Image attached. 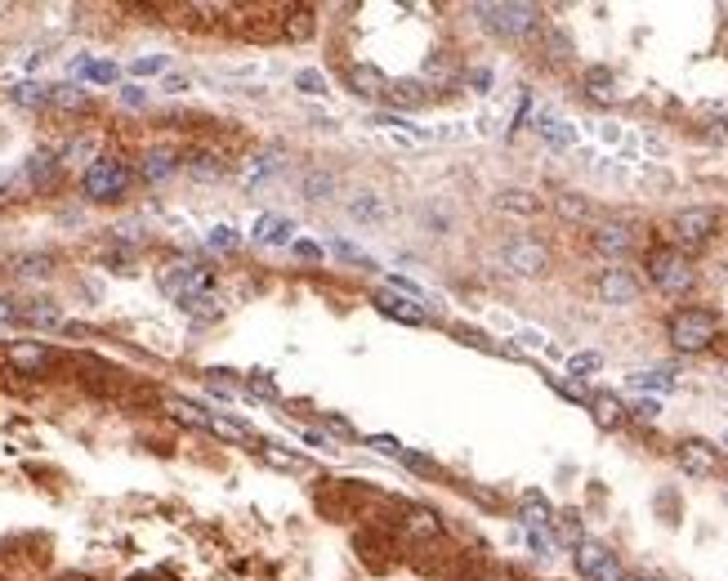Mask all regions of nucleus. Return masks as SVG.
Masks as SVG:
<instances>
[{"label":"nucleus","mask_w":728,"mask_h":581,"mask_svg":"<svg viewBox=\"0 0 728 581\" xmlns=\"http://www.w3.org/2000/svg\"><path fill=\"white\" fill-rule=\"evenodd\" d=\"M474 14L483 18V27L501 41H527L541 32V9L523 5V0H492V5H474Z\"/></svg>","instance_id":"f257e3e1"},{"label":"nucleus","mask_w":728,"mask_h":581,"mask_svg":"<svg viewBox=\"0 0 728 581\" xmlns=\"http://www.w3.org/2000/svg\"><path fill=\"white\" fill-rule=\"evenodd\" d=\"M666 336H671V345H675L679 354H702V349L715 345L720 317L711 314V309H675L671 322H666Z\"/></svg>","instance_id":"f03ea898"},{"label":"nucleus","mask_w":728,"mask_h":581,"mask_svg":"<svg viewBox=\"0 0 728 581\" xmlns=\"http://www.w3.org/2000/svg\"><path fill=\"white\" fill-rule=\"evenodd\" d=\"M643 268H648V282H653L662 296H688L693 282H697V273L679 255V246H653Z\"/></svg>","instance_id":"7ed1b4c3"},{"label":"nucleus","mask_w":728,"mask_h":581,"mask_svg":"<svg viewBox=\"0 0 728 581\" xmlns=\"http://www.w3.org/2000/svg\"><path fill=\"white\" fill-rule=\"evenodd\" d=\"M130 165L116 157H95L90 165H85V175H81V188H85V197L90 202H121L125 197V188H130Z\"/></svg>","instance_id":"20e7f679"},{"label":"nucleus","mask_w":728,"mask_h":581,"mask_svg":"<svg viewBox=\"0 0 728 581\" xmlns=\"http://www.w3.org/2000/svg\"><path fill=\"white\" fill-rule=\"evenodd\" d=\"M501 265L510 268L514 277H545L550 273V251L536 242V237H510L501 246Z\"/></svg>","instance_id":"39448f33"},{"label":"nucleus","mask_w":728,"mask_h":581,"mask_svg":"<svg viewBox=\"0 0 728 581\" xmlns=\"http://www.w3.org/2000/svg\"><path fill=\"white\" fill-rule=\"evenodd\" d=\"M72 367H76V380L85 385V394H95V398H125V376L112 363L81 354V358H72Z\"/></svg>","instance_id":"423d86ee"},{"label":"nucleus","mask_w":728,"mask_h":581,"mask_svg":"<svg viewBox=\"0 0 728 581\" xmlns=\"http://www.w3.org/2000/svg\"><path fill=\"white\" fill-rule=\"evenodd\" d=\"M237 18H233V27H237V36L242 41H251V45H273V41H282V5L273 9V5H260V9H233Z\"/></svg>","instance_id":"0eeeda50"},{"label":"nucleus","mask_w":728,"mask_h":581,"mask_svg":"<svg viewBox=\"0 0 728 581\" xmlns=\"http://www.w3.org/2000/svg\"><path fill=\"white\" fill-rule=\"evenodd\" d=\"M573 564H576V573L585 581H622L625 577V568H622V559L608 550V546H599V541H581L573 550Z\"/></svg>","instance_id":"6e6552de"},{"label":"nucleus","mask_w":728,"mask_h":581,"mask_svg":"<svg viewBox=\"0 0 728 581\" xmlns=\"http://www.w3.org/2000/svg\"><path fill=\"white\" fill-rule=\"evenodd\" d=\"M161 286L179 300V305H188V300H202V296H210V286H214V273H210L206 265H170L165 273H161Z\"/></svg>","instance_id":"1a4fd4ad"},{"label":"nucleus","mask_w":728,"mask_h":581,"mask_svg":"<svg viewBox=\"0 0 728 581\" xmlns=\"http://www.w3.org/2000/svg\"><path fill=\"white\" fill-rule=\"evenodd\" d=\"M354 555L363 559L366 573H389L394 568V541H389V532H380V524L354 532Z\"/></svg>","instance_id":"9d476101"},{"label":"nucleus","mask_w":728,"mask_h":581,"mask_svg":"<svg viewBox=\"0 0 728 581\" xmlns=\"http://www.w3.org/2000/svg\"><path fill=\"white\" fill-rule=\"evenodd\" d=\"M715 224H720V215L711 211V206H688V211H679L671 219L679 246H706L715 237Z\"/></svg>","instance_id":"9b49d317"},{"label":"nucleus","mask_w":728,"mask_h":581,"mask_svg":"<svg viewBox=\"0 0 728 581\" xmlns=\"http://www.w3.org/2000/svg\"><path fill=\"white\" fill-rule=\"evenodd\" d=\"M5 363L18 371V376H45V371L58 363V354H54L45 340H14V345L5 349Z\"/></svg>","instance_id":"f8f14e48"},{"label":"nucleus","mask_w":728,"mask_h":581,"mask_svg":"<svg viewBox=\"0 0 728 581\" xmlns=\"http://www.w3.org/2000/svg\"><path fill=\"white\" fill-rule=\"evenodd\" d=\"M394 532H403L407 541H416L420 546V541H438L447 528H443V519H438L429 506H403L398 519H394Z\"/></svg>","instance_id":"ddd939ff"},{"label":"nucleus","mask_w":728,"mask_h":581,"mask_svg":"<svg viewBox=\"0 0 728 581\" xmlns=\"http://www.w3.org/2000/svg\"><path fill=\"white\" fill-rule=\"evenodd\" d=\"M675 461H679V470L693 478H711L720 470V452H715V443H706V438H683L675 447Z\"/></svg>","instance_id":"4468645a"},{"label":"nucleus","mask_w":728,"mask_h":581,"mask_svg":"<svg viewBox=\"0 0 728 581\" xmlns=\"http://www.w3.org/2000/svg\"><path fill=\"white\" fill-rule=\"evenodd\" d=\"M594 296L603 300V305H634L639 300V277L630 273V268H603L599 277H594Z\"/></svg>","instance_id":"2eb2a0df"},{"label":"nucleus","mask_w":728,"mask_h":581,"mask_svg":"<svg viewBox=\"0 0 728 581\" xmlns=\"http://www.w3.org/2000/svg\"><path fill=\"white\" fill-rule=\"evenodd\" d=\"M594 251L599 255H625L634 246V228L622 224V219H594V233H590Z\"/></svg>","instance_id":"dca6fc26"},{"label":"nucleus","mask_w":728,"mask_h":581,"mask_svg":"<svg viewBox=\"0 0 728 581\" xmlns=\"http://www.w3.org/2000/svg\"><path fill=\"white\" fill-rule=\"evenodd\" d=\"M317 36V9L313 5H282V41L304 45Z\"/></svg>","instance_id":"f3484780"},{"label":"nucleus","mask_w":728,"mask_h":581,"mask_svg":"<svg viewBox=\"0 0 728 581\" xmlns=\"http://www.w3.org/2000/svg\"><path fill=\"white\" fill-rule=\"evenodd\" d=\"M344 85H349L358 99H384L389 76H384L380 67H371V63H349V67H344Z\"/></svg>","instance_id":"a211bd4d"},{"label":"nucleus","mask_w":728,"mask_h":581,"mask_svg":"<svg viewBox=\"0 0 728 581\" xmlns=\"http://www.w3.org/2000/svg\"><path fill=\"white\" fill-rule=\"evenodd\" d=\"M375 309L384 317H394V322H403V326H424V309H420L416 300H407V296L380 291V296H375Z\"/></svg>","instance_id":"6ab92c4d"},{"label":"nucleus","mask_w":728,"mask_h":581,"mask_svg":"<svg viewBox=\"0 0 728 581\" xmlns=\"http://www.w3.org/2000/svg\"><path fill=\"white\" fill-rule=\"evenodd\" d=\"M384 104H394L398 112H412V107L429 104V90H424V81H389L384 85Z\"/></svg>","instance_id":"aec40b11"},{"label":"nucleus","mask_w":728,"mask_h":581,"mask_svg":"<svg viewBox=\"0 0 728 581\" xmlns=\"http://www.w3.org/2000/svg\"><path fill=\"white\" fill-rule=\"evenodd\" d=\"M206 429L214 434V438H224V443H255V447H264L260 434H255L251 425L233 421V416H219V412H210L206 416Z\"/></svg>","instance_id":"412c9836"},{"label":"nucleus","mask_w":728,"mask_h":581,"mask_svg":"<svg viewBox=\"0 0 728 581\" xmlns=\"http://www.w3.org/2000/svg\"><path fill=\"white\" fill-rule=\"evenodd\" d=\"M590 416H594L599 429H608V434H613V429H622L625 425L622 398H617V394H594V398H590Z\"/></svg>","instance_id":"4be33fe9"},{"label":"nucleus","mask_w":728,"mask_h":581,"mask_svg":"<svg viewBox=\"0 0 728 581\" xmlns=\"http://www.w3.org/2000/svg\"><path fill=\"white\" fill-rule=\"evenodd\" d=\"M18 322L54 331V326H63V309H58L54 300H32V305H23V309H18Z\"/></svg>","instance_id":"5701e85b"},{"label":"nucleus","mask_w":728,"mask_h":581,"mask_svg":"<svg viewBox=\"0 0 728 581\" xmlns=\"http://www.w3.org/2000/svg\"><path fill=\"white\" fill-rule=\"evenodd\" d=\"M496 211H505V215H536V211H541V197H536V193H527V188H501V193H496Z\"/></svg>","instance_id":"b1692460"},{"label":"nucleus","mask_w":728,"mask_h":581,"mask_svg":"<svg viewBox=\"0 0 728 581\" xmlns=\"http://www.w3.org/2000/svg\"><path fill=\"white\" fill-rule=\"evenodd\" d=\"M581 85H585V95L599 99V104H613V99H617V76H613L608 67H590V72L581 76Z\"/></svg>","instance_id":"393cba45"},{"label":"nucleus","mask_w":728,"mask_h":581,"mask_svg":"<svg viewBox=\"0 0 728 581\" xmlns=\"http://www.w3.org/2000/svg\"><path fill=\"white\" fill-rule=\"evenodd\" d=\"M349 219H358V224H380V219H389V206L375 197V193H358V197H349Z\"/></svg>","instance_id":"a878e982"},{"label":"nucleus","mask_w":728,"mask_h":581,"mask_svg":"<svg viewBox=\"0 0 728 581\" xmlns=\"http://www.w3.org/2000/svg\"><path fill=\"white\" fill-rule=\"evenodd\" d=\"M58 170H63V161L54 157V153H32V161H27V184H32V188H50L54 179H58Z\"/></svg>","instance_id":"bb28decb"},{"label":"nucleus","mask_w":728,"mask_h":581,"mask_svg":"<svg viewBox=\"0 0 728 581\" xmlns=\"http://www.w3.org/2000/svg\"><path fill=\"white\" fill-rule=\"evenodd\" d=\"M523 519H527V532H545L554 524V510L545 506L541 492H523Z\"/></svg>","instance_id":"cd10ccee"},{"label":"nucleus","mask_w":728,"mask_h":581,"mask_svg":"<svg viewBox=\"0 0 728 581\" xmlns=\"http://www.w3.org/2000/svg\"><path fill=\"white\" fill-rule=\"evenodd\" d=\"M175 170H179V157H175L170 148H153V153L144 157V170H139V175H144L148 184H161V179H170Z\"/></svg>","instance_id":"c85d7f7f"},{"label":"nucleus","mask_w":728,"mask_h":581,"mask_svg":"<svg viewBox=\"0 0 728 581\" xmlns=\"http://www.w3.org/2000/svg\"><path fill=\"white\" fill-rule=\"evenodd\" d=\"M291 237V219L286 215H260V224H255V242L260 246H282Z\"/></svg>","instance_id":"c756f323"},{"label":"nucleus","mask_w":728,"mask_h":581,"mask_svg":"<svg viewBox=\"0 0 728 581\" xmlns=\"http://www.w3.org/2000/svg\"><path fill=\"white\" fill-rule=\"evenodd\" d=\"M54 273V255H18L14 260V277H23V282H45Z\"/></svg>","instance_id":"7c9ffc66"},{"label":"nucleus","mask_w":728,"mask_h":581,"mask_svg":"<svg viewBox=\"0 0 728 581\" xmlns=\"http://www.w3.org/2000/svg\"><path fill=\"white\" fill-rule=\"evenodd\" d=\"M161 407L175 416L179 425H188V429H206V416L210 412H202V407H193V403H184V398H161Z\"/></svg>","instance_id":"2f4dec72"},{"label":"nucleus","mask_w":728,"mask_h":581,"mask_svg":"<svg viewBox=\"0 0 728 581\" xmlns=\"http://www.w3.org/2000/svg\"><path fill=\"white\" fill-rule=\"evenodd\" d=\"M554 211L563 215V219H573V224H594V206L585 197H576V193H559Z\"/></svg>","instance_id":"473e14b6"},{"label":"nucleus","mask_w":728,"mask_h":581,"mask_svg":"<svg viewBox=\"0 0 728 581\" xmlns=\"http://www.w3.org/2000/svg\"><path fill=\"white\" fill-rule=\"evenodd\" d=\"M550 528H554V536H559L563 546H573V550L581 546V541H585V528H581V515H576V510H563V515H554V524H550Z\"/></svg>","instance_id":"72a5a7b5"},{"label":"nucleus","mask_w":728,"mask_h":581,"mask_svg":"<svg viewBox=\"0 0 728 581\" xmlns=\"http://www.w3.org/2000/svg\"><path fill=\"white\" fill-rule=\"evenodd\" d=\"M277 170H282V153H260V157H251L242 165V179H246V184H260V179L277 175Z\"/></svg>","instance_id":"f704fd0d"},{"label":"nucleus","mask_w":728,"mask_h":581,"mask_svg":"<svg viewBox=\"0 0 728 581\" xmlns=\"http://www.w3.org/2000/svg\"><path fill=\"white\" fill-rule=\"evenodd\" d=\"M184 165H188L193 179H224V175H228V165H224L219 157H210V153H193Z\"/></svg>","instance_id":"c9c22d12"},{"label":"nucleus","mask_w":728,"mask_h":581,"mask_svg":"<svg viewBox=\"0 0 728 581\" xmlns=\"http://www.w3.org/2000/svg\"><path fill=\"white\" fill-rule=\"evenodd\" d=\"M536 130H541L550 144H559V148H573L576 144V130L568 125V121H559V116H541V121H536Z\"/></svg>","instance_id":"e433bc0d"},{"label":"nucleus","mask_w":728,"mask_h":581,"mask_svg":"<svg viewBox=\"0 0 728 581\" xmlns=\"http://www.w3.org/2000/svg\"><path fill=\"white\" fill-rule=\"evenodd\" d=\"M295 90L309 95V99H326V95H331V81H326L317 67H304V72H295Z\"/></svg>","instance_id":"4c0bfd02"},{"label":"nucleus","mask_w":728,"mask_h":581,"mask_svg":"<svg viewBox=\"0 0 728 581\" xmlns=\"http://www.w3.org/2000/svg\"><path fill=\"white\" fill-rule=\"evenodd\" d=\"M9 99L23 107H45L50 104V85H36V81H23V85H14L9 90Z\"/></svg>","instance_id":"58836bf2"},{"label":"nucleus","mask_w":728,"mask_h":581,"mask_svg":"<svg viewBox=\"0 0 728 581\" xmlns=\"http://www.w3.org/2000/svg\"><path fill=\"white\" fill-rule=\"evenodd\" d=\"M304 197H309V202H331V197H335V175L313 170L309 179H304Z\"/></svg>","instance_id":"ea45409f"},{"label":"nucleus","mask_w":728,"mask_h":581,"mask_svg":"<svg viewBox=\"0 0 728 581\" xmlns=\"http://www.w3.org/2000/svg\"><path fill=\"white\" fill-rule=\"evenodd\" d=\"M50 104L67 107V112H81V107H90V95L76 90V85H50Z\"/></svg>","instance_id":"a19ab883"},{"label":"nucleus","mask_w":728,"mask_h":581,"mask_svg":"<svg viewBox=\"0 0 728 581\" xmlns=\"http://www.w3.org/2000/svg\"><path fill=\"white\" fill-rule=\"evenodd\" d=\"M246 389H251L255 398H282V389H277V380H273L268 371H251V376H246Z\"/></svg>","instance_id":"79ce46f5"},{"label":"nucleus","mask_w":728,"mask_h":581,"mask_svg":"<svg viewBox=\"0 0 728 581\" xmlns=\"http://www.w3.org/2000/svg\"><path fill=\"white\" fill-rule=\"evenodd\" d=\"M206 242L214 246V251H237V246H242V233L228 228V224H219V228H210L206 233Z\"/></svg>","instance_id":"37998d69"},{"label":"nucleus","mask_w":728,"mask_h":581,"mask_svg":"<svg viewBox=\"0 0 728 581\" xmlns=\"http://www.w3.org/2000/svg\"><path fill=\"white\" fill-rule=\"evenodd\" d=\"M184 314L197 317V322H214L224 309H219V300H214V296H202V300H188V305H184Z\"/></svg>","instance_id":"c03bdc74"},{"label":"nucleus","mask_w":728,"mask_h":581,"mask_svg":"<svg viewBox=\"0 0 728 581\" xmlns=\"http://www.w3.org/2000/svg\"><path fill=\"white\" fill-rule=\"evenodd\" d=\"M76 72H85L95 85H112V81H116V67H112V63H85V58H81Z\"/></svg>","instance_id":"a18cd8bd"},{"label":"nucleus","mask_w":728,"mask_h":581,"mask_svg":"<svg viewBox=\"0 0 728 581\" xmlns=\"http://www.w3.org/2000/svg\"><path fill=\"white\" fill-rule=\"evenodd\" d=\"M260 456L268 461V466H277V470H300V456H291V452H277V443H273V447H260Z\"/></svg>","instance_id":"49530a36"},{"label":"nucleus","mask_w":728,"mask_h":581,"mask_svg":"<svg viewBox=\"0 0 728 581\" xmlns=\"http://www.w3.org/2000/svg\"><path fill=\"white\" fill-rule=\"evenodd\" d=\"M550 385H554V389H559L563 398H573V403H585V407H590V398H594V394H585V389H581L576 380H559V376H550Z\"/></svg>","instance_id":"de8ad7c7"},{"label":"nucleus","mask_w":728,"mask_h":581,"mask_svg":"<svg viewBox=\"0 0 728 581\" xmlns=\"http://www.w3.org/2000/svg\"><path fill=\"white\" fill-rule=\"evenodd\" d=\"M599 367H603L599 354H576V358H568V371H573V376H590V371H599Z\"/></svg>","instance_id":"09e8293b"},{"label":"nucleus","mask_w":728,"mask_h":581,"mask_svg":"<svg viewBox=\"0 0 728 581\" xmlns=\"http://www.w3.org/2000/svg\"><path fill=\"white\" fill-rule=\"evenodd\" d=\"M130 72H135V76H156V72H165V54H148V58H139Z\"/></svg>","instance_id":"8fccbe9b"},{"label":"nucleus","mask_w":728,"mask_h":581,"mask_svg":"<svg viewBox=\"0 0 728 581\" xmlns=\"http://www.w3.org/2000/svg\"><path fill=\"white\" fill-rule=\"evenodd\" d=\"M630 380H634L639 389H671V385H675V380H671V376H662V371H648V376H630Z\"/></svg>","instance_id":"3c124183"},{"label":"nucleus","mask_w":728,"mask_h":581,"mask_svg":"<svg viewBox=\"0 0 728 581\" xmlns=\"http://www.w3.org/2000/svg\"><path fill=\"white\" fill-rule=\"evenodd\" d=\"M90 148H95L90 139H76V144H72V148H67V153H63L58 161H63V165H81V161L90 157Z\"/></svg>","instance_id":"603ef678"},{"label":"nucleus","mask_w":728,"mask_h":581,"mask_svg":"<svg viewBox=\"0 0 728 581\" xmlns=\"http://www.w3.org/2000/svg\"><path fill=\"white\" fill-rule=\"evenodd\" d=\"M331 251H335L340 260H349V265H366V255L354 246V242H344V237H340V242H331Z\"/></svg>","instance_id":"864d4df0"},{"label":"nucleus","mask_w":728,"mask_h":581,"mask_svg":"<svg viewBox=\"0 0 728 581\" xmlns=\"http://www.w3.org/2000/svg\"><path fill=\"white\" fill-rule=\"evenodd\" d=\"M18 300H9V296H0V326H9V322H18Z\"/></svg>","instance_id":"5fc2aeb1"},{"label":"nucleus","mask_w":728,"mask_h":581,"mask_svg":"<svg viewBox=\"0 0 728 581\" xmlns=\"http://www.w3.org/2000/svg\"><path fill=\"white\" fill-rule=\"evenodd\" d=\"M295 255L309 260V265H322V246L317 242H295Z\"/></svg>","instance_id":"6e6d98bb"},{"label":"nucleus","mask_w":728,"mask_h":581,"mask_svg":"<svg viewBox=\"0 0 728 581\" xmlns=\"http://www.w3.org/2000/svg\"><path fill=\"white\" fill-rule=\"evenodd\" d=\"M121 104H130V107H144V104H148V95H144L139 85H125V90H121Z\"/></svg>","instance_id":"4d7b16f0"},{"label":"nucleus","mask_w":728,"mask_h":581,"mask_svg":"<svg viewBox=\"0 0 728 581\" xmlns=\"http://www.w3.org/2000/svg\"><path fill=\"white\" fill-rule=\"evenodd\" d=\"M326 429H331L335 438H354V425H349V421H335V416H326Z\"/></svg>","instance_id":"13d9d810"},{"label":"nucleus","mask_w":728,"mask_h":581,"mask_svg":"<svg viewBox=\"0 0 728 581\" xmlns=\"http://www.w3.org/2000/svg\"><path fill=\"white\" fill-rule=\"evenodd\" d=\"M469 85H474V90H487V85H492V72L474 67V72H469Z\"/></svg>","instance_id":"bf43d9fd"},{"label":"nucleus","mask_w":728,"mask_h":581,"mask_svg":"<svg viewBox=\"0 0 728 581\" xmlns=\"http://www.w3.org/2000/svg\"><path fill=\"white\" fill-rule=\"evenodd\" d=\"M527 546H532L536 555H545V550H550V536H545V532H527Z\"/></svg>","instance_id":"052dcab7"},{"label":"nucleus","mask_w":728,"mask_h":581,"mask_svg":"<svg viewBox=\"0 0 728 581\" xmlns=\"http://www.w3.org/2000/svg\"><path fill=\"white\" fill-rule=\"evenodd\" d=\"M165 90H170V95H179V90H188V76H165Z\"/></svg>","instance_id":"680f3d73"},{"label":"nucleus","mask_w":728,"mask_h":581,"mask_svg":"<svg viewBox=\"0 0 728 581\" xmlns=\"http://www.w3.org/2000/svg\"><path fill=\"white\" fill-rule=\"evenodd\" d=\"M634 416H639V421H653V416H657V403H639Z\"/></svg>","instance_id":"e2e57ef3"},{"label":"nucleus","mask_w":728,"mask_h":581,"mask_svg":"<svg viewBox=\"0 0 728 581\" xmlns=\"http://www.w3.org/2000/svg\"><path fill=\"white\" fill-rule=\"evenodd\" d=\"M304 443H309V447H322V452H331V443H326L322 434H309V429H304Z\"/></svg>","instance_id":"0e129e2a"},{"label":"nucleus","mask_w":728,"mask_h":581,"mask_svg":"<svg viewBox=\"0 0 728 581\" xmlns=\"http://www.w3.org/2000/svg\"><path fill=\"white\" fill-rule=\"evenodd\" d=\"M724 501H728V492H724Z\"/></svg>","instance_id":"69168bd1"}]
</instances>
